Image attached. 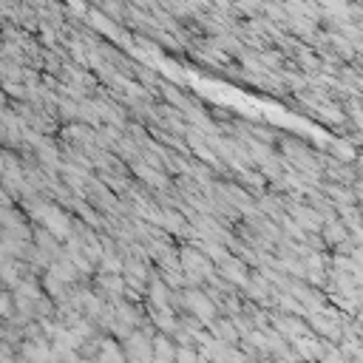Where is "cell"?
Returning a JSON list of instances; mask_svg holds the SVG:
<instances>
[{
  "label": "cell",
  "mask_w": 363,
  "mask_h": 363,
  "mask_svg": "<svg viewBox=\"0 0 363 363\" xmlns=\"http://www.w3.org/2000/svg\"><path fill=\"white\" fill-rule=\"evenodd\" d=\"M94 363H128V354L122 349V340H116L113 335H105L102 343H99V352H96Z\"/></svg>",
  "instance_id": "cell-6"
},
{
  "label": "cell",
  "mask_w": 363,
  "mask_h": 363,
  "mask_svg": "<svg viewBox=\"0 0 363 363\" xmlns=\"http://www.w3.org/2000/svg\"><path fill=\"white\" fill-rule=\"evenodd\" d=\"M320 190H323V196L337 207V213L340 210H349V207H357V190L354 187H346V184H335V182H323L320 184Z\"/></svg>",
  "instance_id": "cell-4"
},
{
  "label": "cell",
  "mask_w": 363,
  "mask_h": 363,
  "mask_svg": "<svg viewBox=\"0 0 363 363\" xmlns=\"http://www.w3.org/2000/svg\"><path fill=\"white\" fill-rule=\"evenodd\" d=\"M289 346L295 349V354L301 357V363H320V357H323L326 349H329V343L320 340L315 332H306L303 337H298V340L289 343Z\"/></svg>",
  "instance_id": "cell-2"
},
{
  "label": "cell",
  "mask_w": 363,
  "mask_h": 363,
  "mask_svg": "<svg viewBox=\"0 0 363 363\" xmlns=\"http://www.w3.org/2000/svg\"><path fill=\"white\" fill-rule=\"evenodd\" d=\"M320 238H323L326 250L332 252L335 247H340V244H343V241H349L352 235H349L346 224H343L340 218H335V221H326V224H323V230H320Z\"/></svg>",
  "instance_id": "cell-7"
},
{
  "label": "cell",
  "mask_w": 363,
  "mask_h": 363,
  "mask_svg": "<svg viewBox=\"0 0 363 363\" xmlns=\"http://www.w3.org/2000/svg\"><path fill=\"white\" fill-rule=\"evenodd\" d=\"M182 312L196 315L204 326H210L221 315L218 312V303L204 292V286H184L182 289Z\"/></svg>",
  "instance_id": "cell-1"
},
{
  "label": "cell",
  "mask_w": 363,
  "mask_h": 363,
  "mask_svg": "<svg viewBox=\"0 0 363 363\" xmlns=\"http://www.w3.org/2000/svg\"><path fill=\"white\" fill-rule=\"evenodd\" d=\"M207 329H210V335H213L218 343H227V346H238V343H241V335H238V329H235L233 318L218 315Z\"/></svg>",
  "instance_id": "cell-5"
},
{
  "label": "cell",
  "mask_w": 363,
  "mask_h": 363,
  "mask_svg": "<svg viewBox=\"0 0 363 363\" xmlns=\"http://www.w3.org/2000/svg\"><path fill=\"white\" fill-rule=\"evenodd\" d=\"M218 275H221L230 286L244 289V286L250 284V278H252V269H250V264H244L238 255H230L224 264H218Z\"/></svg>",
  "instance_id": "cell-3"
}]
</instances>
